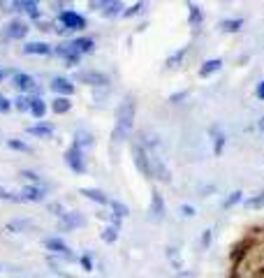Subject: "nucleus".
<instances>
[{"mask_svg": "<svg viewBox=\"0 0 264 278\" xmlns=\"http://www.w3.org/2000/svg\"><path fill=\"white\" fill-rule=\"evenodd\" d=\"M44 248H47V250H51V253H56V255H63L65 260H74V255H72V250H70V246H67L63 239H58V236L44 239Z\"/></svg>", "mask_w": 264, "mask_h": 278, "instance_id": "obj_10", "label": "nucleus"}, {"mask_svg": "<svg viewBox=\"0 0 264 278\" xmlns=\"http://www.w3.org/2000/svg\"><path fill=\"white\" fill-rule=\"evenodd\" d=\"M211 239H213V230H204V232H202V236H199V248H202V250H209Z\"/></svg>", "mask_w": 264, "mask_h": 278, "instance_id": "obj_35", "label": "nucleus"}, {"mask_svg": "<svg viewBox=\"0 0 264 278\" xmlns=\"http://www.w3.org/2000/svg\"><path fill=\"white\" fill-rule=\"evenodd\" d=\"M3 79H5V72H0V81H3Z\"/></svg>", "mask_w": 264, "mask_h": 278, "instance_id": "obj_47", "label": "nucleus"}, {"mask_svg": "<svg viewBox=\"0 0 264 278\" xmlns=\"http://www.w3.org/2000/svg\"><path fill=\"white\" fill-rule=\"evenodd\" d=\"M144 7H146V3H144V0H137L135 5H130L127 10H123V14H120V17H125V19L137 17V14H142V10H144Z\"/></svg>", "mask_w": 264, "mask_h": 278, "instance_id": "obj_32", "label": "nucleus"}, {"mask_svg": "<svg viewBox=\"0 0 264 278\" xmlns=\"http://www.w3.org/2000/svg\"><path fill=\"white\" fill-rule=\"evenodd\" d=\"M86 220H84V216L79 211H70V213H63L60 216V220H58V227H60V232H72V230H77V227H81Z\"/></svg>", "mask_w": 264, "mask_h": 278, "instance_id": "obj_9", "label": "nucleus"}, {"mask_svg": "<svg viewBox=\"0 0 264 278\" xmlns=\"http://www.w3.org/2000/svg\"><path fill=\"white\" fill-rule=\"evenodd\" d=\"M107 3H109V0H88V7H90V10H97V12H100Z\"/></svg>", "mask_w": 264, "mask_h": 278, "instance_id": "obj_41", "label": "nucleus"}, {"mask_svg": "<svg viewBox=\"0 0 264 278\" xmlns=\"http://www.w3.org/2000/svg\"><path fill=\"white\" fill-rule=\"evenodd\" d=\"M218 28L222 33H227V35H234V33H239L243 28V19H222L218 24Z\"/></svg>", "mask_w": 264, "mask_h": 278, "instance_id": "obj_21", "label": "nucleus"}, {"mask_svg": "<svg viewBox=\"0 0 264 278\" xmlns=\"http://www.w3.org/2000/svg\"><path fill=\"white\" fill-rule=\"evenodd\" d=\"M30 26L26 24L24 19H12V21H7L3 26V33H0V40L3 42H12V40H24L28 35Z\"/></svg>", "mask_w": 264, "mask_h": 278, "instance_id": "obj_3", "label": "nucleus"}, {"mask_svg": "<svg viewBox=\"0 0 264 278\" xmlns=\"http://www.w3.org/2000/svg\"><path fill=\"white\" fill-rule=\"evenodd\" d=\"M51 91L58 93V95L70 97L74 93V84L70 81V79H65V77H56L54 81H51Z\"/></svg>", "mask_w": 264, "mask_h": 278, "instance_id": "obj_18", "label": "nucleus"}, {"mask_svg": "<svg viewBox=\"0 0 264 278\" xmlns=\"http://www.w3.org/2000/svg\"><path fill=\"white\" fill-rule=\"evenodd\" d=\"M70 44H72V49L79 56H86V54H93V51H95V40H93V37H77V40H72Z\"/></svg>", "mask_w": 264, "mask_h": 278, "instance_id": "obj_17", "label": "nucleus"}, {"mask_svg": "<svg viewBox=\"0 0 264 278\" xmlns=\"http://www.w3.org/2000/svg\"><path fill=\"white\" fill-rule=\"evenodd\" d=\"M257 130L264 134V116H259V118H257Z\"/></svg>", "mask_w": 264, "mask_h": 278, "instance_id": "obj_46", "label": "nucleus"}, {"mask_svg": "<svg viewBox=\"0 0 264 278\" xmlns=\"http://www.w3.org/2000/svg\"><path fill=\"white\" fill-rule=\"evenodd\" d=\"M72 144H77L79 149H90V146L95 144V137L88 132V130H77L74 132V142Z\"/></svg>", "mask_w": 264, "mask_h": 278, "instance_id": "obj_23", "label": "nucleus"}, {"mask_svg": "<svg viewBox=\"0 0 264 278\" xmlns=\"http://www.w3.org/2000/svg\"><path fill=\"white\" fill-rule=\"evenodd\" d=\"M241 202H243V193H241V190H232V193L225 197V202H222V209H234Z\"/></svg>", "mask_w": 264, "mask_h": 278, "instance_id": "obj_29", "label": "nucleus"}, {"mask_svg": "<svg viewBox=\"0 0 264 278\" xmlns=\"http://www.w3.org/2000/svg\"><path fill=\"white\" fill-rule=\"evenodd\" d=\"M135 116H137V102H135L132 95H125L123 102L116 107V125H114V134H111V139L116 144H120V142H125L130 137L132 127H135Z\"/></svg>", "mask_w": 264, "mask_h": 278, "instance_id": "obj_1", "label": "nucleus"}, {"mask_svg": "<svg viewBox=\"0 0 264 278\" xmlns=\"http://www.w3.org/2000/svg\"><path fill=\"white\" fill-rule=\"evenodd\" d=\"M12 102H14V107H17L19 111H28V109H30V102H33V97H28L26 93H21V95H19L17 100H12Z\"/></svg>", "mask_w": 264, "mask_h": 278, "instance_id": "obj_33", "label": "nucleus"}, {"mask_svg": "<svg viewBox=\"0 0 264 278\" xmlns=\"http://www.w3.org/2000/svg\"><path fill=\"white\" fill-rule=\"evenodd\" d=\"M65 163L74 174H86V158H84V149H79L77 144H72L65 151Z\"/></svg>", "mask_w": 264, "mask_h": 278, "instance_id": "obj_5", "label": "nucleus"}, {"mask_svg": "<svg viewBox=\"0 0 264 278\" xmlns=\"http://www.w3.org/2000/svg\"><path fill=\"white\" fill-rule=\"evenodd\" d=\"M12 107H14L12 100H10L7 95H3V93H0V114H7V111H10Z\"/></svg>", "mask_w": 264, "mask_h": 278, "instance_id": "obj_39", "label": "nucleus"}, {"mask_svg": "<svg viewBox=\"0 0 264 278\" xmlns=\"http://www.w3.org/2000/svg\"><path fill=\"white\" fill-rule=\"evenodd\" d=\"M151 216L156 218V220H162V218L167 216V204H165V197H162L158 190L151 193Z\"/></svg>", "mask_w": 264, "mask_h": 278, "instance_id": "obj_12", "label": "nucleus"}, {"mask_svg": "<svg viewBox=\"0 0 264 278\" xmlns=\"http://www.w3.org/2000/svg\"><path fill=\"white\" fill-rule=\"evenodd\" d=\"M74 79L86 86H93V88H107L109 86V77L104 72H100V70H79L74 74Z\"/></svg>", "mask_w": 264, "mask_h": 278, "instance_id": "obj_4", "label": "nucleus"}, {"mask_svg": "<svg viewBox=\"0 0 264 278\" xmlns=\"http://www.w3.org/2000/svg\"><path fill=\"white\" fill-rule=\"evenodd\" d=\"M118 230L120 227H116V225H107V227L102 230V234H100L102 236V241L104 243H116L118 241Z\"/></svg>", "mask_w": 264, "mask_h": 278, "instance_id": "obj_30", "label": "nucleus"}, {"mask_svg": "<svg viewBox=\"0 0 264 278\" xmlns=\"http://www.w3.org/2000/svg\"><path fill=\"white\" fill-rule=\"evenodd\" d=\"M51 109H54L56 114H67V111L72 109V100L65 95H58L54 102H51Z\"/></svg>", "mask_w": 264, "mask_h": 278, "instance_id": "obj_26", "label": "nucleus"}, {"mask_svg": "<svg viewBox=\"0 0 264 278\" xmlns=\"http://www.w3.org/2000/svg\"><path fill=\"white\" fill-rule=\"evenodd\" d=\"M123 10H125V7H123V3H120V0H109L107 5L100 10V14H102L104 19H116V17H120V14H123Z\"/></svg>", "mask_w": 264, "mask_h": 278, "instance_id": "obj_20", "label": "nucleus"}, {"mask_svg": "<svg viewBox=\"0 0 264 278\" xmlns=\"http://www.w3.org/2000/svg\"><path fill=\"white\" fill-rule=\"evenodd\" d=\"M12 84L19 88V93H26V95H28V93H33L37 88L35 79L30 77V74H26V72H17V74H14V77H12Z\"/></svg>", "mask_w": 264, "mask_h": 278, "instance_id": "obj_11", "label": "nucleus"}, {"mask_svg": "<svg viewBox=\"0 0 264 278\" xmlns=\"http://www.w3.org/2000/svg\"><path fill=\"white\" fill-rule=\"evenodd\" d=\"M188 24H190V28H202V24H204V10L199 5H195V3H188Z\"/></svg>", "mask_w": 264, "mask_h": 278, "instance_id": "obj_16", "label": "nucleus"}, {"mask_svg": "<svg viewBox=\"0 0 264 278\" xmlns=\"http://www.w3.org/2000/svg\"><path fill=\"white\" fill-rule=\"evenodd\" d=\"M7 146H10V149H14V151H21V153H30V151H33L26 142H19V139H7Z\"/></svg>", "mask_w": 264, "mask_h": 278, "instance_id": "obj_34", "label": "nucleus"}, {"mask_svg": "<svg viewBox=\"0 0 264 278\" xmlns=\"http://www.w3.org/2000/svg\"><path fill=\"white\" fill-rule=\"evenodd\" d=\"M28 134L40 137V139H51V137H54V127L47 125V123H37V125H30L28 127Z\"/></svg>", "mask_w": 264, "mask_h": 278, "instance_id": "obj_22", "label": "nucleus"}, {"mask_svg": "<svg viewBox=\"0 0 264 278\" xmlns=\"http://www.w3.org/2000/svg\"><path fill=\"white\" fill-rule=\"evenodd\" d=\"M186 56H188V47H183V49H179V51H174V54L167 58V70H176V67H181V63L186 61Z\"/></svg>", "mask_w": 264, "mask_h": 278, "instance_id": "obj_25", "label": "nucleus"}, {"mask_svg": "<svg viewBox=\"0 0 264 278\" xmlns=\"http://www.w3.org/2000/svg\"><path fill=\"white\" fill-rule=\"evenodd\" d=\"M28 111L35 116V118H44V114H47V102H44L42 97H33Z\"/></svg>", "mask_w": 264, "mask_h": 278, "instance_id": "obj_27", "label": "nucleus"}, {"mask_svg": "<svg viewBox=\"0 0 264 278\" xmlns=\"http://www.w3.org/2000/svg\"><path fill=\"white\" fill-rule=\"evenodd\" d=\"M130 153H132V163L137 167V172L144 179H153V165H151V151L146 149L139 139H132L130 144Z\"/></svg>", "mask_w": 264, "mask_h": 278, "instance_id": "obj_2", "label": "nucleus"}, {"mask_svg": "<svg viewBox=\"0 0 264 278\" xmlns=\"http://www.w3.org/2000/svg\"><path fill=\"white\" fill-rule=\"evenodd\" d=\"M151 165H153V179H158L162 183H172V172H169V167L158 153H151Z\"/></svg>", "mask_w": 264, "mask_h": 278, "instance_id": "obj_8", "label": "nucleus"}, {"mask_svg": "<svg viewBox=\"0 0 264 278\" xmlns=\"http://www.w3.org/2000/svg\"><path fill=\"white\" fill-rule=\"evenodd\" d=\"M220 67H222V58H209V61H204L202 65H199L197 77L199 79H209V77H213V74L220 72Z\"/></svg>", "mask_w": 264, "mask_h": 278, "instance_id": "obj_13", "label": "nucleus"}, {"mask_svg": "<svg viewBox=\"0 0 264 278\" xmlns=\"http://www.w3.org/2000/svg\"><path fill=\"white\" fill-rule=\"evenodd\" d=\"M0 200H5V202H21V197H19V195H14L12 190H7V188H0Z\"/></svg>", "mask_w": 264, "mask_h": 278, "instance_id": "obj_38", "label": "nucleus"}, {"mask_svg": "<svg viewBox=\"0 0 264 278\" xmlns=\"http://www.w3.org/2000/svg\"><path fill=\"white\" fill-rule=\"evenodd\" d=\"M79 262H81V266H84L86 271H93V260H90L88 255H84V257H81Z\"/></svg>", "mask_w": 264, "mask_h": 278, "instance_id": "obj_44", "label": "nucleus"}, {"mask_svg": "<svg viewBox=\"0 0 264 278\" xmlns=\"http://www.w3.org/2000/svg\"><path fill=\"white\" fill-rule=\"evenodd\" d=\"M109 206H111V211H114V216H118V218H127L130 216V209H127L123 202H118V200H111L109 202Z\"/></svg>", "mask_w": 264, "mask_h": 278, "instance_id": "obj_31", "label": "nucleus"}, {"mask_svg": "<svg viewBox=\"0 0 264 278\" xmlns=\"http://www.w3.org/2000/svg\"><path fill=\"white\" fill-rule=\"evenodd\" d=\"M60 26L65 33H74V31H84L86 28V17L77 14L74 10H65L60 14Z\"/></svg>", "mask_w": 264, "mask_h": 278, "instance_id": "obj_6", "label": "nucleus"}, {"mask_svg": "<svg viewBox=\"0 0 264 278\" xmlns=\"http://www.w3.org/2000/svg\"><path fill=\"white\" fill-rule=\"evenodd\" d=\"M49 211H51V213H54V216H63V213H65V209H63V206H60V204H56V202H54V204H49Z\"/></svg>", "mask_w": 264, "mask_h": 278, "instance_id": "obj_43", "label": "nucleus"}, {"mask_svg": "<svg viewBox=\"0 0 264 278\" xmlns=\"http://www.w3.org/2000/svg\"><path fill=\"white\" fill-rule=\"evenodd\" d=\"M179 213L183 218H195V216H197V209H195L192 204H181L179 206Z\"/></svg>", "mask_w": 264, "mask_h": 278, "instance_id": "obj_37", "label": "nucleus"}, {"mask_svg": "<svg viewBox=\"0 0 264 278\" xmlns=\"http://www.w3.org/2000/svg\"><path fill=\"white\" fill-rule=\"evenodd\" d=\"M21 202H44V188L42 186H26L21 193H19Z\"/></svg>", "mask_w": 264, "mask_h": 278, "instance_id": "obj_15", "label": "nucleus"}, {"mask_svg": "<svg viewBox=\"0 0 264 278\" xmlns=\"http://www.w3.org/2000/svg\"><path fill=\"white\" fill-rule=\"evenodd\" d=\"M255 97H257L259 102H264V79L259 81L257 86H255Z\"/></svg>", "mask_w": 264, "mask_h": 278, "instance_id": "obj_42", "label": "nucleus"}, {"mask_svg": "<svg viewBox=\"0 0 264 278\" xmlns=\"http://www.w3.org/2000/svg\"><path fill=\"white\" fill-rule=\"evenodd\" d=\"M209 139H211V149H213V153L220 158L222 151H225V146H227V134H225V130H222L218 123H213V125L209 127Z\"/></svg>", "mask_w": 264, "mask_h": 278, "instance_id": "obj_7", "label": "nucleus"}, {"mask_svg": "<svg viewBox=\"0 0 264 278\" xmlns=\"http://www.w3.org/2000/svg\"><path fill=\"white\" fill-rule=\"evenodd\" d=\"M79 195H84L86 200H90V202H95V204H100V206H107L109 202V195L107 193H102L100 188H81L79 190Z\"/></svg>", "mask_w": 264, "mask_h": 278, "instance_id": "obj_14", "label": "nucleus"}, {"mask_svg": "<svg viewBox=\"0 0 264 278\" xmlns=\"http://www.w3.org/2000/svg\"><path fill=\"white\" fill-rule=\"evenodd\" d=\"M243 206H246L248 211H259V209H264V193H257V195H252V197H248V200L243 202Z\"/></svg>", "mask_w": 264, "mask_h": 278, "instance_id": "obj_28", "label": "nucleus"}, {"mask_svg": "<svg viewBox=\"0 0 264 278\" xmlns=\"http://www.w3.org/2000/svg\"><path fill=\"white\" fill-rule=\"evenodd\" d=\"M21 176H28L30 181H35V183H37V179H40V176H37L35 172H21Z\"/></svg>", "mask_w": 264, "mask_h": 278, "instance_id": "obj_45", "label": "nucleus"}, {"mask_svg": "<svg viewBox=\"0 0 264 278\" xmlns=\"http://www.w3.org/2000/svg\"><path fill=\"white\" fill-rule=\"evenodd\" d=\"M33 227V220H24V218H19V220H12V223H7L5 230L12 232V234H24Z\"/></svg>", "mask_w": 264, "mask_h": 278, "instance_id": "obj_24", "label": "nucleus"}, {"mask_svg": "<svg viewBox=\"0 0 264 278\" xmlns=\"http://www.w3.org/2000/svg\"><path fill=\"white\" fill-rule=\"evenodd\" d=\"M188 95H190V91H181V93H174V95H169V102L172 104H181L183 100H188Z\"/></svg>", "mask_w": 264, "mask_h": 278, "instance_id": "obj_40", "label": "nucleus"}, {"mask_svg": "<svg viewBox=\"0 0 264 278\" xmlns=\"http://www.w3.org/2000/svg\"><path fill=\"white\" fill-rule=\"evenodd\" d=\"M246 243H248V241H243V243H239V246L232 248V262H239L241 257L246 255Z\"/></svg>", "mask_w": 264, "mask_h": 278, "instance_id": "obj_36", "label": "nucleus"}, {"mask_svg": "<svg viewBox=\"0 0 264 278\" xmlns=\"http://www.w3.org/2000/svg\"><path fill=\"white\" fill-rule=\"evenodd\" d=\"M24 54L28 56H49V54H54V47L47 42H28L24 47Z\"/></svg>", "mask_w": 264, "mask_h": 278, "instance_id": "obj_19", "label": "nucleus"}]
</instances>
